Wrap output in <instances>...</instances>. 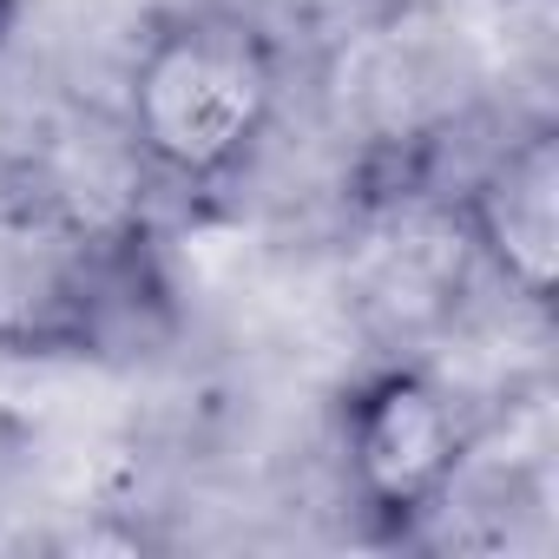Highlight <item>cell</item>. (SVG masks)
<instances>
[{
  "instance_id": "cell-1",
  "label": "cell",
  "mask_w": 559,
  "mask_h": 559,
  "mask_svg": "<svg viewBox=\"0 0 559 559\" xmlns=\"http://www.w3.org/2000/svg\"><path fill=\"white\" fill-rule=\"evenodd\" d=\"M276 106L284 47L257 14L224 0L158 14L126 67V139L185 191L230 185L270 139Z\"/></svg>"
},
{
  "instance_id": "cell-3",
  "label": "cell",
  "mask_w": 559,
  "mask_h": 559,
  "mask_svg": "<svg viewBox=\"0 0 559 559\" xmlns=\"http://www.w3.org/2000/svg\"><path fill=\"white\" fill-rule=\"evenodd\" d=\"M467 243L493 263V276L533 310L559 290V139L546 119L500 139L493 158L461 191Z\"/></svg>"
},
{
  "instance_id": "cell-2",
  "label": "cell",
  "mask_w": 559,
  "mask_h": 559,
  "mask_svg": "<svg viewBox=\"0 0 559 559\" xmlns=\"http://www.w3.org/2000/svg\"><path fill=\"white\" fill-rule=\"evenodd\" d=\"M467 448H474L467 415L428 369L389 362L343 395L349 500L389 539H408L428 513H441V500L467 467Z\"/></svg>"
},
{
  "instance_id": "cell-4",
  "label": "cell",
  "mask_w": 559,
  "mask_h": 559,
  "mask_svg": "<svg viewBox=\"0 0 559 559\" xmlns=\"http://www.w3.org/2000/svg\"><path fill=\"white\" fill-rule=\"evenodd\" d=\"M21 8H27V0H0V40H8V34H14V21H21Z\"/></svg>"
}]
</instances>
